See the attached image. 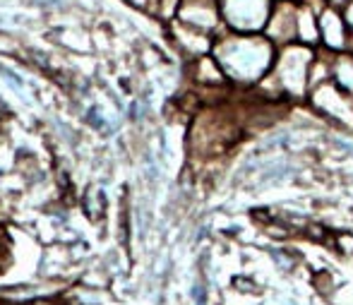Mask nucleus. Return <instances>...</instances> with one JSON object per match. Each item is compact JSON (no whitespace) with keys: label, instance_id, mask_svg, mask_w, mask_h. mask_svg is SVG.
<instances>
[{"label":"nucleus","instance_id":"nucleus-7","mask_svg":"<svg viewBox=\"0 0 353 305\" xmlns=\"http://www.w3.org/2000/svg\"><path fill=\"white\" fill-rule=\"evenodd\" d=\"M341 14H344L346 27H349V32H353V0H351L349 5H344V8H341Z\"/></svg>","mask_w":353,"mask_h":305},{"label":"nucleus","instance_id":"nucleus-8","mask_svg":"<svg viewBox=\"0 0 353 305\" xmlns=\"http://www.w3.org/2000/svg\"><path fill=\"white\" fill-rule=\"evenodd\" d=\"M327 3H330L332 8H344V5H349L351 0H327Z\"/></svg>","mask_w":353,"mask_h":305},{"label":"nucleus","instance_id":"nucleus-1","mask_svg":"<svg viewBox=\"0 0 353 305\" xmlns=\"http://www.w3.org/2000/svg\"><path fill=\"white\" fill-rule=\"evenodd\" d=\"M216 61L233 79L255 82L274 63V41L262 34H233L219 41Z\"/></svg>","mask_w":353,"mask_h":305},{"label":"nucleus","instance_id":"nucleus-5","mask_svg":"<svg viewBox=\"0 0 353 305\" xmlns=\"http://www.w3.org/2000/svg\"><path fill=\"white\" fill-rule=\"evenodd\" d=\"M346 34H349V27H346L344 14L332 5H327L320 12V39L325 41V46L332 51H344L349 46Z\"/></svg>","mask_w":353,"mask_h":305},{"label":"nucleus","instance_id":"nucleus-6","mask_svg":"<svg viewBox=\"0 0 353 305\" xmlns=\"http://www.w3.org/2000/svg\"><path fill=\"white\" fill-rule=\"evenodd\" d=\"M298 41L315 46L320 41V14L310 5H298Z\"/></svg>","mask_w":353,"mask_h":305},{"label":"nucleus","instance_id":"nucleus-4","mask_svg":"<svg viewBox=\"0 0 353 305\" xmlns=\"http://www.w3.org/2000/svg\"><path fill=\"white\" fill-rule=\"evenodd\" d=\"M267 37L274 43H293L298 39V5L281 0L274 3L272 17L267 22Z\"/></svg>","mask_w":353,"mask_h":305},{"label":"nucleus","instance_id":"nucleus-3","mask_svg":"<svg viewBox=\"0 0 353 305\" xmlns=\"http://www.w3.org/2000/svg\"><path fill=\"white\" fill-rule=\"evenodd\" d=\"M312 58H315V53H312L310 46H305V43H288L283 48L279 63H276L274 77L279 79L288 92H296V94L303 92V87L307 82V70L312 65Z\"/></svg>","mask_w":353,"mask_h":305},{"label":"nucleus","instance_id":"nucleus-2","mask_svg":"<svg viewBox=\"0 0 353 305\" xmlns=\"http://www.w3.org/2000/svg\"><path fill=\"white\" fill-rule=\"evenodd\" d=\"M221 19L241 34H260L274 10V0H219Z\"/></svg>","mask_w":353,"mask_h":305}]
</instances>
